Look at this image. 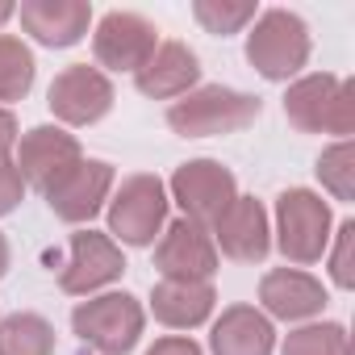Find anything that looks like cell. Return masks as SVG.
Here are the masks:
<instances>
[{
	"label": "cell",
	"instance_id": "cell-1",
	"mask_svg": "<svg viewBox=\"0 0 355 355\" xmlns=\"http://www.w3.org/2000/svg\"><path fill=\"white\" fill-rule=\"evenodd\" d=\"M259 109L263 105L251 92H239L226 84H205L180 101H171L167 125L180 138H218V134H234V130L251 125L259 117Z\"/></svg>",
	"mask_w": 355,
	"mask_h": 355
},
{
	"label": "cell",
	"instance_id": "cell-2",
	"mask_svg": "<svg viewBox=\"0 0 355 355\" xmlns=\"http://www.w3.org/2000/svg\"><path fill=\"white\" fill-rule=\"evenodd\" d=\"M284 117L301 134H351L355 130V88L343 76L318 71L301 76L284 96Z\"/></svg>",
	"mask_w": 355,
	"mask_h": 355
},
{
	"label": "cell",
	"instance_id": "cell-3",
	"mask_svg": "<svg viewBox=\"0 0 355 355\" xmlns=\"http://www.w3.org/2000/svg\"><path fill=\"white\" fill-rule=\"evenodd\" d=\"M142 326H146V313L130 293H101L71 309V330L80 334L84 347L101 355H125L138 343Z\"/></svg>",
	"mask_w": 355,
	"mask_h": 355
},
{
	"label": "cell",
	"instance_id": "cell-4",
	"mask_svg": "<svg viewBox=\"0 0 355 355\" xmlns=\"http://www.w3.org/2000/svg\"><path fill=\"white\" fill-rule=\"evenodd\" d=\"M247 59L263 80H288L309 59V30L288 9L259 13L255 30L247 34Z\"/></svg>",
	"mask_w": 355,
	"mask_h": 355
},
{
	"label": "cell",
	"instance_id": "cell-5",
	"mask_svg": "<svg viewBox=\"0 0 355 355\" xmlns=\"http://www.w3.org/2000/svg\"><path fill=\"white\" fill-rule=\"evenodd\" d=\"M276 247L288 263H318L330 247V205L309 189H288L276 201Z\"/></svg>",
	"mask_w": 355,
	"mask_h": 355
},
{
	"label": "cell",
	"instance_id": "cell-6",
	"mask_svg": "<svg viewBox=\"0 0 355 355\" xmlns=\"http://www.w3.org/2000/svg\"><path fill=\"white\" fill-rule=\"evenodd\" d=\"M167 184L150 171L125 175L121 189L109 201V234H117L130 247L155 243V234L167 226Z\"/></svg>",
	"mask_w": 355,
	"mask_h": 355
},
{
	"label": "cell",
	"instance_id": "cell-7",
	"mask_svg": "<svg viewBox=\"0 0 355 355\" xmlns=\"http://www.w3.org/2000/svg\"><path fill=\"white\" fill-rule=\"evenodd\" d=\"M239 197V184H234V171L218 159H193V163H180L171 175V201L184 209L189 222L197 226H214L230 201Z\"/></svg>",
	"mask_w": 355,
	"mask_h": 355
},
{
	"label": "cell",
	"instance_id": "cell-8",
	"mask_svg": "<svg viewBox=\"0 0 355 355\" xmlns=\"http://www.w3.org/2000/svg\"><path fill=\"white\" fill-rule=\"evenodd\" d=\"M109 189H113V167L105 159H80L63 175H55L42 189V197H46V205L59 222L80 226V222H92L105 209Z\"/></svg>",
	"mask_w": 355,
	"mask_h": 355
},
{
	"label": "cell",
	"instance_id": "cell-9",
	"mask_svg": "<svg viewBox=\"0 0 355 355\" xmlns=\"http://www.w3.org/2000/svg\"><path fill=\"white\" fill-rule=\"evenodd\" d=\"M121 272H125L121 247L101 230H80L67 243V259L59 268V288L71 297H88V293L113 284Z\"/></svg>",
	"mask_w": 355,
	"mask_h": 355
},
{
	"label": "cell",
	"instance_id": "cell-10",
	"mask_svg": "<svg viewBox=\"0 0 355 355\" xmlns=\"http://www.w3.org/2000/svg\"><path fill=\"white\" fill-rule=\"evenodd\" d=\"M155 268L163 280H214V272H218L214 234L189 218L163 226V234L155 243Z\"/></svg>",
	"mask_w": 355,
	"mask_h": 355
},
{
	"label": "cell",
	"instance_id": "cell-11",
	"mask_svg": "<svg viewBox=\"0 0 355 355\" xmlns=\"http://www.w3.org/2000/svg\"><path fill=\"white\" fill-rule=\"evenodd\" d=\"M155 46H159V30L142 13H125V9L105 13L92 34L96 63L113 67V71H138L155 55Z\"/></svg>",
	"mask_w": 355,
	"mask_h": 355
},
{
	"label": "cell",
	"instance_id": "cell-12",
	"mask_svg": "<svg viewBox=\"0 0 355 355\" xmlns=\"http://www.w3.org/2000/svg\"><path fill=\"white\" fill-rule=\"evenodd\" d=\"M113 109V84L101 67L76 63L55 76L51 84V113L63 125H92Z\"/></svg>",
	"mask_w": 355,
	"mask_h": 355
},
{
	"label": "cell",
	"instance_id": "cell-13",
	"mask_svg": "<svg viewBox=\"0 0 355 355\" xmlns=\"http://www.w3.org/2000/svg\"><path fill=\"white\" fill-rule=\"evenodd\" d=\"M214 247H222V255H230L234 263H263L272 251V226H268V209L255 197H234L230 209L209 226Z\"/></svg>",
	"mask_w": 355,
	"mask_h": 355
},
{
	"label": "cell",
	"instance_id": "cell-14",
	"mask_svg": "<svg viewBox=\"0 0 355 355\" xmlns=\"http://www.w3.org/2000/svg\"><path fill=\"white\" fill-rule=\"evenodd\" d=\"M80 159H84V150H80L76 134H67L63 125H34L30 134L17 138V159L13 163L21 171V180L42 193L55 175H63Z\"/></svg>",
	"mask_w": 355,
	"mask_h": 355
},
{
	"label": "cell",
	"instance_id": "cell-15",
	"mask_svg": "<svg viewBox=\"0 0 355 355\" xmlns=\"http://www.w3.org/2000/svg\"><path fill=\"white\" fill-rule=\"evenodd\" d=\"M201 80V63L184 42H159L155 55L134 71V84L142 96L150 101H175V96H189Z\"/></svg>",
	"mask_w": 355,
	"mask_h": 355
},
{
	"label": "cell",
	"instance_id": "cell-16",
	"mask_svg": "<svg viewBox=\"0 0 355 355\" xmlns=\"http://www.w3.org/2000/svg\"><path fill=\"white\" fill-rule=\"evenodd\" d=\"M17 17L26 34H34L42 46H76L88 34L92 5L88 0H26Z\"/></svg>",
	"mask_w": 355,
	"mask_h": 355
},
{
	"label": "cell",
	"instance_id": "cell-17",
	"mask_svg": "<svg viewBox=\"0 0 355 355\" xmlns=\"http://www.w3.org/2000/svg\"><path fill=\"white\" fill-rule=\"evenodd\" d=\"M259 301L272 318H284V322H305L313 313H322L326 305V288L301 272V268H272L263 280H259Z\"/></svg>",
	"mask_w": 355,
	"mask_h": 355
},
{
	"label": "cell",
	"instance_id": "cell-18",
	"mask_svg": "<svg viewBox=\"0 0 355 355\" xmlns=\"http://www.w3.org/2000/svg\"><path fill=\"white\" fill-rule=\"evenodd\" d=\"M209 347H214V355H272V347H276L272 318L259 313L255 305H230L214 322Z\"/></svg>",
	"mask_w": 355,
	"mask_h": 355
},
{
	"label": "cell",
	"instance_id": "cell-19",
	"mask_svg": "<svg viewBox=\"0 0 355 355\" xmlns=\"http://www.w3.org/2000/svg\"><path fill=\"white\" fill-rule=\"evenodd\" d=\"M214 284L209 280H159L150 288V309L171 330H193L214 313Z\"/></svg>",
	"mask_w": 355,
	"mask_h": 355
},
{
	"label": "cell",
	"instance_id": "cell-20",
	"mask_svg": "<svg viewBox=\"0 0 355 355\" xmlns=\"http://www.w3.org/2000/svg\"><path fill=\"white\" fill-rule=\"evenodd\" d=\"M0 355H55V326L42 313H9L0 322Z\"/></svg>",
	"mask_w": 355,
	"mask_h": 355
},
{
	"label": "cell",
	"instance_id": "cell-21",
	"mask_svg": "<svg viewBox=\"0 0 355 355\" xmlns=\"http://www.w3.org/2000/svg\"><path fill=\"white\" fill-rule=\"evenodd\" d=\"M34 88V55L21 38L0 34V101H21Z\"/></svg>",
	"mask_w": 355,
	"mask_h": 355
},
{
	"label": "cell",
	"instance_id": "cell-22",
	"mask_svg": "<svg viewBox=\"0 0 355 355\" xmlns=\"http://www.w3.org/2000/svg\"><path fill=\"white\" fill-rule=\"evenodd\" d=\"M318 180L338 201H355V142L351 138H338L334 146L322 150V159H318Z\"/></svg>",
	"mask_w": 355,
	"mask_h": 355
},
{
	"label": "cell",
	"instance_id": "cell-23",
	"mask_svg": "<svg viewBox=\"0 0 355 355\" xmlns=\"http://www.w3.org/2000/svg\"><path fill=\"white\" fill-rule=\"evenodd\" d=\"M280 355H351L347 330L338 322H318V326H301L284 338Z\"/></svg>",
	"mask_w": 355,
	"mask_h": 355
},
{
	"label": "cell",
	"instance_id": "cell-24",
	"mask_svg": "<svg viewBox=\"0 0 355 355\" xmlns=\"http://www.w3.org/2000/svg\"><path fill=\"white\" fill-rule=\"evenodd\" d=\"M193 17L209 30V34H239L247 21H255V5L251 0H197Z\"/></svg>",
	"mask_w": 355,
	"mask_h": 355
},
{
	"label": "cell",
	"instance_id": "cell-25",
	"mask_svg": "<svg viewBox=\"0 0 355 355\" xmlns=\"http://www.w3.org/2000/svg\"><path fill=\"white\" fill-rule=\"evenodd\" d=\"M330 276H334L338 288H355V222H343V226L334 230Z\"/></svg>",
	"mask_w": 355,
	"mask_h": 355
},
{
	"label": "cell",
	"instance_id": "cell-26",
	"mask_svg": "<svg viewBox=\"0 0 355 355\" xmlns=\"http://www.w3.org/2000/svg\"><path fill=\"white\" fill-rule=\"evenodd\" d=\"M26 197V180H21V171L13 159H0V218L13 214Z\"/></svg>",
	"mask_w": 355,
	"mask_h": 355
},
{
	"label": "cell",
	"instance_id": "cell-27",
	"mask_svg": "<svg viewBox=\"0 0 355 355\" xmlns=\"http://www.w3.org/2000/svg\"><path fill=\"white\" fill-rule=\"evenodd\" d=\"M146 355H205V351L184 334H167V338H155V347Z\"/></svg>",
	"mask_w": 355,
	"mask_h": 355
},
{
	"label": "cell",
	"instance_id": "cell-28",
	"mask_svg": "<svg viewBox=\"0 0 355 355\" xmlns=\"http://www.w3.org/2000/svg\"><path fill=\"white\" fill-rule=\"evenodd\" d=\"M17 117L9 113V109H0V159H9V150L17 146Z\"/></svg>",
	"mask_w": 355,
	"mask_h": 355
},
{
	"label": "cell",
	"instance_id": "cell-29",
	"mask_svg": "<svg viewBox=\"0 0 355 355\" xmlns=\"http://www.w3.org/2000/svg\"><path fill=\"white\" fill-rule=\"evenodd\" d=\"M5 272H9V239L0 234V276H5Z\"/></svg>",
	"mask_w": 355,
	"mask_h": 355
},
{
	"label": "cell",
	"instance_id": "cell-30",
	"mask_svg": "<svg viewBox=\"0 0 355 355\" xmlns=\"http://www.w3.org/2000/svg\"><path fill=\"white\" fill-rule=\"evenodd\" d=\"M9 17H17V5H9V0H0V26H5Z\"/></svg>",
	"mask_w": 355,
	"mask_h": 355
}]
</instances>
